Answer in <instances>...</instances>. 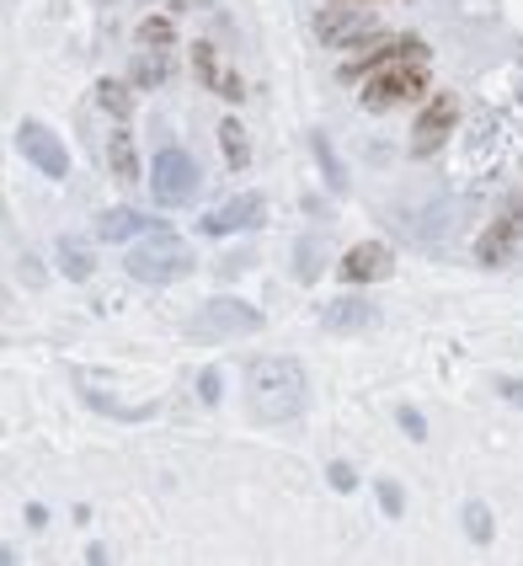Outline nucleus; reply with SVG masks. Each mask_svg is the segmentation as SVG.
I'll return each mask as SVG.
<instances>
[{
    "label": "nucleus",
    "mask_w": 523,
    "mask_h": 566,
    "mask_svg": "<svg viewBox=\"0 0 523 566\" xmlns=\"http://www.w3.org/2000/svg\"><path fill=\"white\" fill-rule=\"evenodd\" d=\"M305 401H310V380L294 359L273 353V359L246 364V406H251L257 422H288V417L305 411Z\"/></svg>",
    "instance_id": "obj_1"
},
{
    "label": "nucleus",
    "mask_w": 523,
    "mask_h": 566,
    "mask_svg": "<svg viewBox=\"0 0 523 566\" xmlns=\"http://www.w3.org/2000/svg\"><path fill=\"white\" fill-rule=\"evenodd\" d=\"M128 273L139 283H171V279H187L193 273V251L177 241L166 225H156L150 236L128 246Z\"/></svg>",
    "instance_id": "obj_2"
},
{
    "label": "nucleus",
    "mask_w": 523,
    "mask_h": 566,
    "mask_svg": "<svg viewBox=\"0 0 523 566\" xmlns=\"http://www.w3.org/2000/svg\"><path fill=\"white\" fill-rule=\"evenodd\" d=\"M428 91V59H411V65H390V70H374L363 86V107L368 113H390L401 102H417Z\"/></svg>",
    "instance_id": "obj_3"
},
{
    "label": "nucleus",
    "mask_w": 523,
    "mask_h": 566,
    "mask_svg": "<svg viewBox=\"0 0 523 566\" xmlns=\"http://www.w3.org/2000/svg\"><path fill=\"white\" fill-rule=\"evenodd\" d=\"M262 326V310L257 305H246V299H208L198 310V321H193V337L198 342H225V337H251Z\"/></svg>",
    "instance_id": "obj_4"
},
{
    "label": "nucleus",
    "mask_w": 523,
    "mask_h": 566,
    "mask_svg": "<svg viewBox=\"0 0 523 566\" xmlns=\"http://www.w3.org/2000/svg\"><path fill=\"white\" fill-rule=\"evenodd\" d=\"M150 193H156V203H187L193 193H198V161L187 156V150H161L156 156V171H150Z\"/></svg>",
    "instance_id": "obj_5"
},
{
    "label": "nucleus",
    "mask_w": 523,
    "mask_h": 566,
    "mask_svg": "<svg viewBox=\"0 0 523 566\" xmlns=\"http://www.w3.org/2000/svg\"><path fill=\"white\" fill-rule=\"evenodd\" d=\"M454 123H459V102H454V97H433V102L422 107L417 128H411V156H417V161L439 156L443 139L454 134Z\"/></svg>",
    "instance_id": "obj_6"
},
{
    "label": "nucleus",
    "mask_w": 523,
    "mask_h": 566,
    "mask_svg": "<svg viewBox=\"0 0 523 566\" xmlns=\"http://www.w3.org/2000/svg\"><path fill=\"white\" fill-rule=\"evenodd\" d=\"M16 150L38 166L43 177H65V171H70V156H65L59 134L43 128V123H22V128H16Z\"/></svg>",
    "instance_id": "obj_7"
},
{
    "label": "nucleus",
    "mask_w": 523,
    "mask_h": 566,
    "mask_svg": "<svg viewBox=\"0 0 523 566\" xmlns=\"http://www.w3.org/2000/svg\"><path fill=\"white\" fill-rule=\"evenodd\" d=\"M390 268H396V251L385 241H363L342 257V279L348 283H379V279H390Z\"/></svg>",
    "instance_id": "obj_8"
},
{
    "label": "nucleus",
    "mask_w": 523,
    "mask_h": 566,
    "mask_svg": "<svg viewBox=\"0 0 523 566\" xmlns=\"http://www.w3.org/2000/svg\"><path fill=\"white\" fill-rule=\"evenodd\" d=\"M411 59H428V43L422 38H390L385 48H374V54H363L353 65H342V76L348 81H359L368 70H390V65H411Z\"/></svg>",
    "instance_id": "obj_9"
},
{
    "label": "nucleus",
    "mask_w": 523,
    "mask_h": 566,
    "mask_svg": "<svg viewBox=\"0 0 523 566\" xmlns=\"http://www.w3.org/2000/svg\"><path fill=\"white\" fill-rule=\"evenodd\" d=\"M316 33L326 43H359V38H374V16L353 11V5H326L321 16H316Z\"/></svg>",
    "instance_id": "obj_10"
},
{
    "label": "nucleus",
    "mask_w": 523,
    "mask_h": 566,
    "mask_svg": "<svg viewBox=\"0 0 523 566\" xmlns=\"http://www.w3.org/2000/svg\"><path fill=\"white\" fill-rule=\"evenodd\" d=\"M246 225H262V199L257 193H241V199H230L225 208L198 219L203 236H230V230H246Z\"/></svg>",
    "instance_id": "obj_11"
},
{
    "label": "nucleus",
    "mask_w": 523,
    "mask_h": 566,
    "mask_svg": "<svg viewBox=\"0 0 523 566\" xmlns=\"http://www.w3.org/2000/svg\"><path fill=\"white\" fill-rule=\"evenodd\" d=\"M150 230H156V219H145L139 208H107V214H102V225H96V236H102V241H113V246L139 241V236H150Z\"/></svg>",
    "instance_id": "obj_12"
},
{
    "label": "nucleus",
    "mask_w": 523,
    "mask_h": 566,
    "mask_svg": "<svg viewBox=\"0 0 523 566\" xmlns=\"http://www.w3.org/2000/svg\"><path fill=\"white\" fill-rule=\"evenodd\" d=\"M519 225H523V203L508 214V219H497V225L486 230V241L476 246V257L491 262V268H497V262H508V257H513V246H519Z\"/></svg>",
    "instance_id": "obj_13"
},
{
    "label": "nucleus",
    "mask_w": 523,
    "mask_h": 566,
    "mask_svg": "<svg viewBox=\"0 0 523 566\" xmlns=\"http://www.w3.org/2000/svg\"><path fill=\"white\" fill-rule=\"evenodd\" d=\"M193 65H198V81L203 86H219L230 102L241 97V81H236V76H225V65L214 59V48H208V43H198V48H193Z\"/></svg>",
    "instance_id": "obj_14"
},
{
    "label": "nucleus",
    "mask_w": 523,
    "mask_h": 566,
    "mask_svg": "<svg viewBox=\"0 0 523 566\" xmlns=\"http://www.w3.org/2000/svg\"><path fill=\"white\" fill-rule=\"evenodd\" d=\"M321 321L331 326V331H353V326L374 321V305H368V299H337V305L321 310Z\"/></svg>",
    "instance_id": "obj_15"
},
{
    "label": "nucleus",
    "mask_w": 523,
    "mask_h": 566,
    "mask_svg": "<svg viewBox=\"0 0 523 566\" xmlns=\"http://www.w3.org/2000/svg\"><path fill=\"white\" fill-rule=\"evenodd\" d=\"M59 262H65V279H81L86 283L91 273H96V257H91L76 236H65V241H59Z\"/></svg>",
    "instance_id": "obj_16"
},
{
    "label": "nucleus",
    "mask_w": 523,
    "mask_h": 566,
    "mask_svg": "<svg viewBox=\"0 0 523 566\" xmlns=\"http://www.w3.org/2000/svg\"><path fill=\"white\" fill-rule=\"evenodd\" d=\"M219 145H225V161L236 166V171H241V166H251V145H246V128L236 118L219 123Z\"/></svg>",
    "instance_id": "obj_17"
},
{
    "label": "nucleus",
    "mask_w": 523,
    "mask_h": 566,
    "mask_svg": "<svg viewBox=\"0 0 523 566\" xmlns=\"http://www.w3.org/2000/svg\"><path fill=\"white\" fill-rule=\"evenodd\" d=\"M310 150H316V161H321V171H326V188H331V193H342V188H348V171L337 166L331 145H326V134H310Z\"/></svg>",
    "instance_id": "obj_18"
},
{
    "label": "nucleus",
    "mask_w": 523,
    "mask_h": 566,
    "mask_svg": "<svg viewBox=\"0 0 523 566\" xmlns=\"http://www.w3.org/2000/svg\"><path fill=\"white\" fill-rule=\"evenodd\" d=\"M96 107H102V113H113V118H128V86L102 81L96 86Z\"/></svg>",
    "instance_id": "obj_19"
},
{
    "label": "nucleus",
    "mask_w": 523,
    "mask_h": 566,
    "mask_svg": "<svg viewBox=\"0 0 523 566\" xmlns=\"http://www.w3.org/2000/svg\"><path fill=\"white\" fill-rule=\"evenodd\" d=\"M107 166L118 171L123 182H134V145H128V134H113V139H107Z\"/></svg>",
    "instance_id": "obj_20"
},
{
    "label": "nucleus",
    "mask_w": 523,
    "mask_h": 566,
    "mask_svg": "<svg viewBox=\"0 0 523 566\" xmlns=\"http://www.w3.org/2000/svg\"><path fill=\"white\" fill-rule=\"evenodd\" d=\"M139 43H145V48H171V43H177V22H166V16H150V22L139 27Z\"/></svg>",
    "instance_id": "obj_21"
},
{
    "label": "nucleus",
    "mask_w": 523,
    "mask_h": 566,
    "mask_svg": "<svg viewBox=\"0 0 523 566\" xmlns=\"http://www.w3.org/2000/svg\"><path fill=\"white\" fill-rule=\"evenodd\" d=\"M465 529H470V540H476V545L491 540V513H486V502H470V508H465Z\"/></svg>",
    "instance_id": "obj_22"
},
{
    "label": "nucleus",
    "mask_w": 523,
    "mask_h": 566,
    "mask_svg": "<svg viewBox=\"0 0 523 566\" xmlns=\"http://www.w3.org/2000/svg\"><path fill=\"white\" fill-rule=\"evenodd\" d=\"M134 81H139V86H161L166 81L161 54H145V59H139V70H134Z\"/></svg>",
    "instance_id": "obj_23"
},
{
    "label": "nucleus",
    "mask_w": 523,
    "mask_h": 566,
    "mask_svg": "<svg viewBox=\"0 0 523 566\" xmlns=\"http://www.w3.org/2000/svg\"><path fill=\"white\" fill-rule=\"evenodd\" d=\"M326 476H331V486H337V491H353V486H359V471H353V465H342V460H337Z\"/></svg>",
    "instance_id": "obj_24"
},
{
    "label": "nucleus",
    "mask_w": 523,
    "mask_h": 566,
    "mask_svg": "<svg viewBox=\"0 0 523 566\" xmlns=\"http://www.w3.org/2000/svg\"><path fill=\"white\" fill-rule=\"evenodd\" d=\"M198 396H203V401H219V374H214V369L198 380Z\"/></svg>",
    "instance_id": "obj_25"
},
{
    "label": "nucleus",
    "mask_w": 523,
    "mask_h": 566,
    "mask_svg": "<svg viewBox=\"0 0 523 566\" xmlns=\"http://www.w3.org/2000/svg\"><path fill=\"white\" fill-rule=\"evenodd\" d=\"M379 502H385V513H401V486H379Z\"/></svg>",
    "instance_id": "obj_26"
},
{
    "label": "nucleus",
    "mask_w": 523,
    "mask_h": 566,
    "mask_svg": "<svg viewBox=\"0 0 523 566\" xmlns=\"http://www.w3.org/2000/svg\"><path fill=\"white\" fill-rule=\"evenodd\" d=\"M401 428L411 433V439H428V428H422V417H417V411H401Z\"/></svg>",
    "instance_id": "obj_27"
},
{
    "label": "nucleus",
    "mask_w": 523,
    "mask_h": 566,
    "mask_svg": "<svg viewBox=\"0 0 523 566\" xmlns=\"http://www.w3.org/2000/svg\"><path fill=\"white\" fill-rule=\"evenodd\" d=\"M502 396H508V401H519V406H523V385H519V380H502Z\"/></svg>",
    "instance_id": "obj_28"
}]
</instances>
